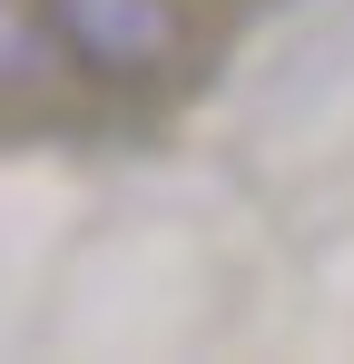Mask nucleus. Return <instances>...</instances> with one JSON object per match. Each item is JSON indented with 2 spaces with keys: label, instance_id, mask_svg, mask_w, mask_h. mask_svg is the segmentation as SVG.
<instances>
[{
  "label": "nucleus",
  "instance_id": "nucleus-1",
  "mask_svg": "<svg viewBox=\"0 0 354 364\" xmlns=\"http://www.w3.org/2000/svg\"><path fill=\"white\" fill-rule=\"evenodd\" d=\"M40 20L99 79H148L177 50V0H40Z\"/></svg>",
  "mask_w": 354,
  "mask_h": 364
}]
</instances>
